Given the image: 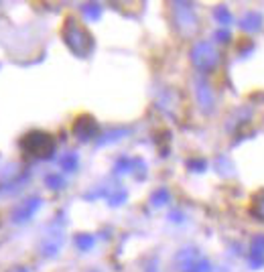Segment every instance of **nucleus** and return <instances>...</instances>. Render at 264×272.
<instances>
[{
    "mask_svg": "<svg viewBox=\"0 0 264 272\" xmlns=\"http://www.w3.org/2000/svg\"><path fill=\"white\" fill-rule=\"evenodd\" d=\"M25 147L27 151H31L37 157H49V153L53 151V140L49 138V134H29L25 138Z\"/></svg>",
    "mask_w": 264,
    "mask_h": 272,
    "instance_id": "nucleus-1",
    "label": "nucleus"
},
{
    "mask_svg": "<svg viewBox=\"0 0 264 272\" xmlns=\"http://www.w3.org/2000/svg\"><path fill=\"white\" fill-rule=\"evenodd\" d=\"M217 57H215V51L211 49L210 45H199L197 49H195V53H193V61L197 63V65H201V67H210L211 63L215 61Z\"/></svg>",
    "mask_w": 264,
    "mask_h": 272,
    "instance_id": "nucleus-2",
    "label": "nucleus"
}]
</instances>
